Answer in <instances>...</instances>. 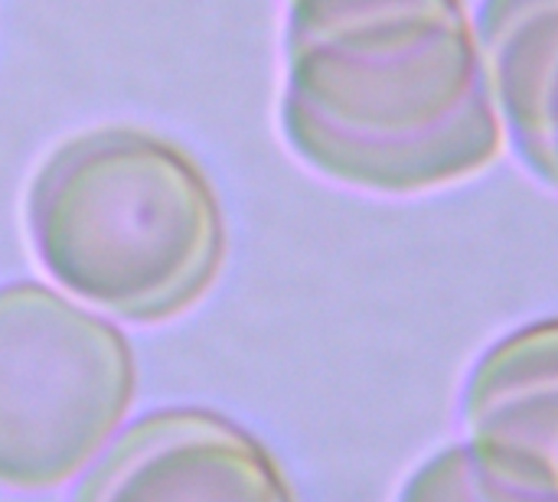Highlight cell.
<instances>
[{"label": "cell", "instance_id": "8992f818", "mask_svg": "<svg viewBox=\"0 0 558 502\" xmlns=\"http://www.w3.org/2000/svg\"><path fill=\"white\" fill-rule=\"evenodd\" d=\"M474 26L507 144L558 189V0H481Z\"/></svg>", "mask_w": 558, "mask_h": 502}, {"label": "cell", "instance_id": "7a4b0ae2", "mask_svg": "<svg viewBox=\"0 0 558 502\" xmlns=\"http://www.w3.org/2000/svg\"><path fill=\"white\" fill-rule=\"evenodd\" d=\"M23 225L52 287L137 327L203 304L229 255L226 216L199 160L131 124L52 147L26 186Z\"/></svg>", "mask_w": 558, "mask_h": 502}, {"label": "cell", "instance_id": "3957f363", "mask_svg": "<svg viewBox=\"0 0 558 502\" xmlns=\"http://www.w3.org/2000/svg\"><path fill=\"white\" fill-rule=\"evenodd\" d=\"M134 395V350L111 317L39 281L0 287V490L78 480Z\"/></svg>", "mask_w": 558, "mask_h": 502}, {"label": "cell", "instance_id": "52a82bcc", "mask_svg": "<svg viewBox=\"0 0 558 502\" xmlns=\"http://www.w3.org/2000/svg\"><path fill=\"white\" fill-rule=\"evenodd\" d=\"M399 502H487L481 493L468 444H448L428 457L402 487Z\"/></svg>", "mask_w": 558, "mask_h": 502}, {"label": "cell", "instance_id": "277c9868", "mask_svg": "<svg viewBox=\"0 0 558 502\" xmlns=\"http://www.w3.org/2000/svg\"><path fill=\"white\" fill-rule=\"evenodd\" d=\"M72 502H298V493L245 425L203 405H167L111 438Z\"/></svg>", "mask_w": 558, "mask_h": 502}, {"label": "cell", "instance_id": "5b68a950", "mask_svg": "<svg viewBox=\"0 0 558 502\" xmlns=\"http://www.w3.org/2000/svg\"><path fill=\"white\" fill-rule=\"evenodd\" d=\"M461 431L487 502H558V317L497 340L461 392Z\"/></svg>", "mask_w": 558, "mask_h": 502}, {"label": "cell", "instance_id": "6da1fadb", "mask_svg": "<svg viewBox=\"0 0 558 502\" xmlns=\"http://www.w3.org/2000/svg\"><path fill=\"white\" fill-rule=\"evenodd\" d=\"M278 121L304 167L376 196L461 186L507 144L464 0H288Z\"/></svg>", "mask_w": 558, "mask_h": 502}]
</instances>
